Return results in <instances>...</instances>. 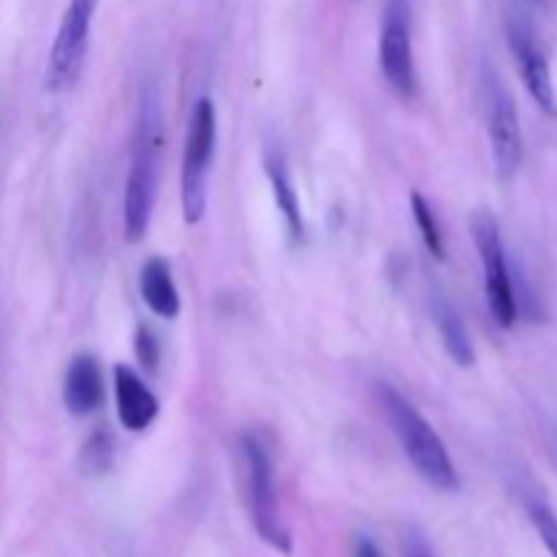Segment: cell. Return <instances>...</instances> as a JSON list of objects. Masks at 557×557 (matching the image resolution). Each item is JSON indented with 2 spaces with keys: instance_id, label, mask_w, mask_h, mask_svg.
<instances>
[{
  "instance_id": "ffe728a7",
  "label": "cell",
  "mask_w": 557,
  "mask_h": 557,
  "mask_svg": "<svg viewBox=\"0 0 557 557\" xmlns=\"http://www.w3.org/2000/svg\"><path fill=\"white\" fill-rule=\"evenodd\" d=\"M354 557H381V549L370 536H359L354 544Z\"/></svg>"
},
{
  "instance_id": "e0dca14e",
  "label": "cell",
  "mask_w": 557,
  "mask_h": 557,
  "mask_svg": "<svg viewBox=\"0 0 557 557\" xmlns=\"http://www.w3.org/2000/svg\"><path fill=\"white\" fill-rule=\"evenodd\" d=\"M528 517H531L533 528H536L539 539L547 547V553L557 557V515L553 506L542 498H528Z\"/></svg>"
},
{
  "instance_id": "52a82bcc",
  "label": "cell",
  "mask_w": 557,
  "mask_h": 557,
  "mask_svg": "<svg viewBox=\"0 0 557 557\" xmlns=\"http://www.w3.org/2000/svg\"><path fill=\"white\" fill-rule=\"evenodd\" d=\"M484 112H487V134L493 147L495 172L500 180H511L522 166V128L517 103L509 87L504 85L493 65H484Z\"/></svg>"
},
{
  "instance_id": "8992f818",
  "label": "cell",
  "mask_w": 557,
  "mask_h": 557,
  "mask_svg": "<svg viewBox=\"0 0 557 557\" xmlns=\"http://www.w3.org/2000/svg\"><path fill=\"white\" fill-rule=\"evenodd\" d=\"M96 5L98 0H71L69 9H65L58 33H54L52 49H49L47 74H44L49 92H65L79 82L87 52H90Z\"/></svg>"
},
{
  "instance_id": "9a60e30c",
  "label": "cell",
  "mask_w": 557,
  "mask_h": 557,
  "mask_svg": "<svg viewBox=\"0 0 557 557\" xmlns=\"http://www.w3.org/2000/svg\"><path fill=\"white\" fill-rule=\"evenodd\" d=\"M114 462V438L109 430H96L90 438L85 441L79 451V468L87 476H103L112 471Z\"/></svg>"
},
{
  "instance_id": "3957f363",
  "label": "cell",
  "mask_w": 557,
  "mask_h": 557,
  "mask_svg": "<svg viewBox=\"0 0 557 557\" xmlns=\"http://www.w3.org/2000/svg\"><path fill=\"white\" fill-rule=\"evenodd\" d=\"M215 141V103H212V98L201 96L199 101L194 103V112H190L183 150V172H180V201H183V221L188 223V226H196L207 212V183H210Z\"/></svg>"
},
{
  "instance_id": "9c48e42d",
  "label": "cell",
  "mask_w": 557,
  "mask_h": 557,
  "mask_svg": "<svg viewBox=\"0 0 557 557\" xmlns=\"http://www.w3.org/2000/svg\"><path fill=\"white\" fill-rule=\"evenodd\" d=\"M506 38H509L511 54H515L517 65H520L522 82H525L528 92L533 101L544 109V112L555 114V85L553 74H549L547 54L542 52L536 41V30L531 25V16L522 9H511L506 16Z\"/></svg>"
},
{
  "instance_id": "5b68a950",
  "label": "cell",
  "mask_w": 557,
  "mask_h": 557,
  "mask_svg": "<svg viewBox=\"0 0 557 557\" xmlns=\"http://www.w3.org/2000/svg\"><path fill=\"white\" fill-rule=\"evenodd\" d=\"M471 234L484 267V294H487L490 315H493L498 326L511 330L517 324L520 308H517L515 275H511L509 259H506L498 218L490 210L473 212Z\"/></svg>"
},
{
  "instance_id": "d6986e66",
  "label": "cell",
  "mask_w": 557,
  "mask_h": 557,
  "mask_svg": "<svg viewBox=\"0 0 557 557\" xmlns=\"http://www.w3.org/2000/svg\"><path fill=\"white\" fill-rule=\"evenodd\" d=\"M403 557H435L430 544L424 542L422 533L408 531L406 539H403Z\"/></svg>"
},
{
  "instance_id": "5bb4252c",
  "label": "cell",
  "mask_w": 557,
  "mask_h": 557,
  "mask_svg": "<svg viewBox=\"0 0 557 557\" xmlns=\"http://www.w3.org/2000/svg\"><path fill=\"white\" fill-rule=\"evenodd\" d=\"M139 292L147 308L163 321H172L180 315V292L174 286L172 270L163 259L152 256L145 261L139 275Z\"/></svg>"
},
{
  "instance_id": "6da1fadb",
  "label": "cell",
  "mask_w": 557,
  "mask_h": 557,
  "mask_svg": "<svg viewBox=\"0 0 557 557\" xmlns=\"http://www.w3.org/2000/svg\"><path fill=\"white\" fill-rule=\"evenodd\" d=\"M163 152V114L161 96L156 85H145L136 117L134 158H131L128 180L123 196V232L128 243H139L150 228L152 207L158 199V180H161Z\"/></svg>"
},
{
  "instance_id": "7c38bea8",
  "label": "cell",
  "mask_w": 557,
  "mask_h": 557,
  "mask_svg": "<svg viewBox=\"0 0 557 557\" xmlns=\"http://www.w3.org/2000/svg\"><path fill=\"white\" fill-rule=\"evenodd\" d=\"M430 315H433L435 330H438L441 343H444L451 362L457 368H473L476 364V348H473L471 332H468L460 310L446 299V294L441 288L430 292Z\"/></svg>"
},
{
  "instance_id": "7a4b0ae2",
  "label": "cell",
  "mask_w": 557,
  "mask_h": 557,
  "mask_svg": "<svg viewBox=\"0 0 557 557\" xmlns=\"http://www.w3.org/2000/svg\"><path fill=\"white\" fill-rule=\"evenodd\" d=\"M375 400L419 476L438 493H460V473L433 424L392 384L375 386Z\"/></svg>"
},
{
  "instance_id": "4fadbf2b",
  "label": "cell",
  "mask_w": 557,
  "mask_h": 557,
  "mask_svg": "<svg viewBox=\"0 0 557 557\" xmlns=\"http://www.w3.org/2000/svg\"><path fill=\"white\" fill-rule=\"evenodd\" d=\"M264 172H267V177H270L272 196H275L277 210H281L283 221H286L288 239H292L294 245L305 243L302 207H299V196H297V190H294L292 174H288L286 156H283V150H277V147H267Z\"/></svg>"
},
{
  "instance_id": "ba28073f",
  "label": "cell",
  "mask_w": 557,
  "mask_h": 557,
  "mask_svg": "<svg viewBox=\"0 0 557 557\" xmlns=\"http://www.w3.org/2000/svg\"><path fill=\"white\" fill-rule=\"evenodd\" d=\"M381 74L400 98H417L419 74L413 58L411 0H386L379 36Z\"/></svg>"
},
{
  "instance_id": "277c9868",
  "label": "cell",
  "mask_w": 557,
  "mask_h": 557,
  "mask_svg": "<svg viewBox=\"0 0 557 557\" xmlns=\"http://www.w3.org/2000/svg\"><path fill=\"white\" fill-rule=\"evenodd\" d=\"M239 451H243L245 487H248V504L256 533L272 549L288 555L292 553V536H288V528L281 515V500H277L275 490V468H272L270 451L250 433L239 438Z\"/></svg>"
},
{
  "instance_id": "2e32d148",
  "label": "cell",
  "mask_w": 557,
  "mask_h": 557,
  "mask_svg": "<svg viewBox=\"0 0 557 557\" xmlns=\"http://www.w3.org/2000/svg\"><path fill=\"white\" fill-rule=\"evenodd\" d=\"M411 212H413V221H417L419 234H422L424 239V248L430 250L433 259L444 261L446 248H444V234H441L438 218H435L433 207H430V201L424 199L419 190H411Z\"/></svg>"
},
{
  "instance_id": "8fae6325",
  "label": "cell",
  "mask_w": 557,
  "mask_h": 557,
  "mask_svg": "<svg viewBox=\"0 0 557 557\" xmlns=\"http://www.w3.org/2000/svg\"><path fill=\"white\" fill-rule=\"evenodd\" d=\"M63 406L76 419L90 417L103 406V370L92 354L71 359L63 379Z\"/></svg>"
},
{
  "instance_id": "30bf717a",
  "label": "cell",
  "mask_w": 557,
  "mask_h": 557,
  "mask_svg": "<svg viewBox=\"0 0 557 557\" xmlns=\"http://www.w3.org/2000/svg\"><path fill=\"white\" fill-rule=\"evenodd\" d=\"M114 400H117L120 424L128 433H145L161 411L158 397L128 364H114Z\"/></svg>"
},
{
  "instance_id": "ac0fdd59",
  "label": "cell",
  "mask_w": 557,
  "mask_h": 557,
  "mask_svg": "<svg viewBox=\"0 0 557 557\" xmlns=\"http://www.w3.org/2000/svg\"><path fill=\"white\" fill-rule=\"evenodd\" d=\"M134 351H136V359L141 362V368L150 370V373L158 368V362H161V343H158L156 332H152L150 326L141 324L139 330H136Z\"/></svg>"
}]
</instances>
